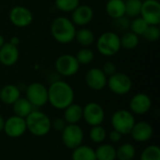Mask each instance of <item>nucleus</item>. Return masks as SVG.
<instances>
[{
	"label": "nucleus",
	"mask_w": 160,
	"mask_h": 160,
	"mask_svg": "<svg viewBox=\"0 0 160 160\" xmlns=\"http://www.w3.org/2000/svg\"><path fill=\"white\" fill-rule=\"evenodd\" d=\"M9 43H11L12 45H14V46H19V44H20V42H21V40H20V38H18V37H16V36H13V37H11V38L9 39V41H8Z\"/></svg>",
	"instance_id": "39"
},
{
	"label": "nucleus",
	"mask_w": 160,
	"mask_h": 160,
	"mask_svg": "<svg viewBox=\"0 0 160 160\" xmlns=\"http://www.w3.org/2000/svg\"><path fill=\"white\" fill-rule=\"evenodd\" d=\"M101 69H102V71L104 72V74H105L108 78H109L110 76H112V75H113L114 73L117 72V67H116V65H115L113 62H112V61H107V62H105Z\"/></svg>",
	"instance_id": "37"
},
{
	"label": "nucleus",
	"mask_w": 160,
	"mask_h": 160,
	"mask_svg": "<svg viewBox=\"0 0 160 160\" xmlns=\"http://www.w3.org/2000/svg\"><path fill=\"white\" fill-rule=\"evenodd\" d=\"M4 126H5V119H4V117L0 114V133L3 132V130H4Z\"/></svg>",
	"instance_id": "40"
},
{
	"label": "nucleus",
	"mask_w": 160,
	"mask_h": 160,
	"mask_svg": "<svg viewBox=\"0 0 160 160\" xmlns=\"http://www.w3.org/2000/svg\"><path fill=\"white\" fill-rule=\"evenodd\" d=\"M82 119L90 127L101 125L105 120V111L98 102H89L82 107Z\"/></svg>",
	"instance_id": "10"
},
{
	"label": "nucleus",
	"mask_w": 160,
	"mask_h": 160,
	"mask_svg": "<svg viewBox=\"0 0 160 160\" xmlns=\"http://www.w3.org/2000/svg\"><path fill=\"white\" fill-rule=\"evenodd\" d=\"M74 40H76L82 47H90L96 41V37L92 30L86 27H82L76 31Z\"/></svg>",
	"instance_id": "24"
},
{
	"label": "nucleus",
	"mask_w": 160,
	"mask_h": 160,
	"mask_svg": "<svg viewBox=\"0 0 160 160\" xmlns=\"http://www.w3.org/2000/svg\"><path fill=\"white\" fill-rule=\"evenodd\" d=\"M77 26L72 21L65 16L53 19L51 23V34L52 38L60 44H69L75 39Z\"/></svg>",
	"instance_id": "2"
},
{
	"label": "nucleus",
	"mask_w": 160,
	"mask_h": 160,
	"mask_svg": "<svg viewBox=\"0 0 160 160\" xmlns=\"http://www.w3.org/2000/svg\"><path fill=\"white\" fill-rule=\"evenodd\" d=\"M130 135L132 139L138 142H146L152 139L154 128L150 123L146 121H139L134 124Z\"/></svg>",
	"instance_id": "17"
},
{
	"label": "nucleus",
	"mask_w": 160,
	"mask_h": 160,
	"mask_svg": "<svg viewBox=\"0 0 160 160\" xmlns=\"http://www.w3.org/2000/svg\"><path fill=\"white\" fill-rule=\"evenodd\" d=\"M3 131L8 137L12 139L22 137L27 131L25 119L16 115L9 116L7 120H5Z\"/></svg>",
	"instance_id": "13"
},
{
	"label": "nucleus",
	"mask_w": 160,
	"mask_h": 160,
	"mask_svg": "<svg viewBox=\"0 0 160 160\" xmlns=\"http://www.w3.org/2000/svg\"><path fill=\"white\" fill-rule=\"evenodd\" d=\"M62 142L68 149H75L82 144L84 133L78 124H68L61 132Z\"/></svg>",
	"instance_id": "9"
},
{
	"label": "nucleus",
	"mask_w": 160,
	"mask_h": 160,
	"mask_svg": "<svg viewBox=\"0 0 160 160\" xmlns=\"http://www.w3.org/2000/svg\"><path fill=\"white\" fill-rule=\"evenodd\" d=\"M136 157V148L132 143L126 142L116 149V159L134 160Z\"/></svg>",
	"instance_id": "27"
},
{
	"label": "nucleus",
	"mask_w": 160,
	"mask_h": 160,
	"mask_svg": "<svg viewBox=\"0 0 160 160\" xmlns=\"http://www.w3.org/2000/svg\"><path fill=\"white\" fill-rule=\"evenodd\" d=\"M6 42V40H5V38H4V36L2 35V34H0V48L3 46V44Z\"/></svg>",
	"instance_id": "41"
},
{
	"label": "nucleus",
	"mask_w": 160,
	"mask_h": 160,
	"mask_svg": "<svg viewBox=\"0 0 160 160\" xmlns=\"http://www.w3.org/2000/svg\"><path fill=\"white\" fill-rule=\"evenodd\" d=\"M132 80L123 72H116L110 76L107 80V86L110 91L117 96L128 95L132 89Z\"/></svg>",
	"instance_id": "7"
},
{
	"label": "nucleus",
	"mask_w": 160,
	"mask_h": 160,
	"mask_svg": "<svg viewBox=\"0 0 160 160\" xmlns=\"http://www.w3.org/2000/svg\"><path fill=\"white\" fill-rule=\"evenodd\" d=\"M140 16L148 25L160 24V3L158 0L142 1Z\"/></svg>",
	"instance_id": "12"
},
{
	"label": "nucleus",
	"mask_w": 160,
	"mask_h": 160,
	"mask_svg": "<svg viewBox=\"0 0 160 160\" xmlns=\"http://www.w3.org/2000/svg\"><path fill=\"white\" fill-rule=\"evenodd\" d=\"M0 90H1V85H0Z\"/></svg>",
	"instance_id": "43"
},
{
	"label": "nucleus",
	"mask_w": 160,
	"mask_h": 160,
	"mask_svg": "<svg viewBox=\"0 0 160 160\" xmlns=\"http://www.w3.org/2000/svg\"><path fill=\"white\" fill-rule=\"evenodd\" d=\"M120 41L121 48L125 50H134L140 43V37L128 30L123 33V35L120 37Z\"/></svg>",
	"instance_id": "26"
},
{
	"label": "nucleus",
	"mask_w": 160,
	"mask_h": 160,
	"mask_svg": "<svg viewBox=\"0 0 160 160\" xmlns=\"http://www.w3.org/2000/svg\"><path fill=\"white\" fill-rule=\"evenodd\" d=\"M96 46L101 55L106 57L114 56L122 49L120 36L115 31H106L97 38Z\"/></svg>",
	"instance_id": "4"
},
{
	"label": "nucleus",
	"mask_w": 160,
	"mask_h": 160,
	"mask_svg": "<svg viewBox=\"0 0 160 160\" xmlns=\"http://www.w3.org/2000/svg\"><path fill=\"white\" fill-rule=\"evenodd\" d=\"M136 123L134 114L125 109L115 111L111 117V124L114 130L120 132L122 135H128Z\"/></svg>",
	"instance_id": "5"
},
{
	"label": "nucleus",
	"mask_w": 160,
	"mask_h": 160,
	"mask_svg": "<svg viewBox=\"0 0 160 160\" xmlns=\"http://www.w3.org/2000/svg\"><path fill=\"white\" fill-rule=\"evenodd\" d=\"M112 26L117 31L122 32V33H125V32L128 31L129 30V27H130L129 18L127 17V16H123V17L114 19L113 20V22H112Z\"/></svg>",
	"instance_id": "35"
},
{
	"label": "nucleus",
	"mask_w": 160,
	"mask_h": 160,
	"mask_svg": "<svg viewBox=\"0 0 160 160\" xmlns=\"http://www.w3.org/2000/svg\"><path fill=\"white\" fill-rule=\"evenodd\" d=\"M11 106L14 115L24 119L31 113L33 110H35L33 105L26 99V98H22V97L18 100H16Z\"/></svg>",
	"instance_id": "22"
},
{
	"label": "nucleus",
	"mask_w": 160,
	"mask_h": 160,
	"mask_svg": "<svg viewBox=\"0 0 160 160\" xmlns=\"http://www.w3.org/2000/svg\"><path fill=\"white\" fill-rule=\"evenodd\" d=\"M147 41L156 42L160 38V28L159 25H148L144 34L142 36Z\"/></svg>",
	"instance_id": "34"
},
{
	"label": "nucleus",
	"mask_w": 160,
	"mask_h": 160,
	"mask_svg": "<svg viewBox=\"0 0 160 160\" xmlns=\"http://www.w3.org/2000/svg\"><path fill=\"white\" fill-rule=\"evenodd\" d=\"M107 131L101 125L91 127V129L89 131V139L94 143L101 144L107 139Z\"/></svg>",
	"instance_id": "30"
},
{
	"label": "nucleus",
	"mask_w": 160,
	"mask_h": 160,
	"mask_svg": "<svg viewBox=\"0 0 160 160\" xmlns=\"http://www.w3.org/2000/svg\"><path fill=\"white\" fill-rule=\"evenodd\" d=\"M21 98V89L15 84H6L1 87L0 100L6 105H12Z\"/></svg>",
	"instance_id": "19"
},
{
	"label": "nucleus",
	"mask_w": 160,
	"mask_h": 160,
	"mask_svg": "<svg viewBox=\"0 0 160 160\" xmlns=\"http://www.w3.org/2000/svg\"><path fill=\"white\" fill-rule=\"evenodd\" d=\"M97 160H116V148L110 143H102L96 150Z\"/></svg>",
	"instance_id": "25"
},
{
	"label": "nucleus",
	"mask_w": 160,
	"mask_h": 160,
	"mask_svg": "<svg viewBox=\"0 0 160 160\" xmlns=\"http://www.w3.org/2000/svg\"><path fill=\"white\" fill-rule=\"evenodd\" d=\"M8 19L14 26L24 28L33 22L34 15L28 8L18 5L11 8L8 13Z\"/></svg>",
	"instance_id": "11"
},
{
	"label": "nucleus",
	"mask_w": 160,
	"mask_h": 160,
	"mask_svg": "<svg viewBox=\"0 0 160 160\" xmlns=\"http://www.w3.org/2000/svg\"><path fill=\"white\" fill-rule=\"evenodd\" d=\"M80 65H89L95 58V52L90 47H82L75 54Z\"/></svg>",
	"instance_id": "29"
},
{
	"label": "nucleus",
	"mask_w": 160,
	"mask_h": 160,
	"mask_svg": "<svg viewBox=\"0 0 160 160\" xmlns=\"http://www.w3.org/2000/svg\"><path fill=\"white\" fill-rule=\"evenodd\" d=\"M94 19V9L89 5H79L72 12L70 20L76 26L84 27Z\"/></svg>",
	"instance_id": "16"
},
{
	"label": "nucleus",
	"mask_w": 160,
	"mask_h": 160,
	"mask_svg": "<svg viewBox=\"0 0 160 160\" xmlns=\"http://www.w3.org/2000/svg\"><path fill=\"white\" fill-rule=\"evenodd\" d=\"M72 160H97L95 149L89 145L82 144L72 150L71 154Z\"/></svg>",
	"instance_id": "23"
},
{
	"label": "nucleus",
	"mask_w": 160,
	"mask_h": 160,
	"mask_svg": "<svg viewBox=\"0 0 160 160\" xmlns=\"http://www.w3.org/2000/svg\"><path fill=\"white\" fill-rule=\"evenodd\" d=\"M74 98L72 86L65 81H54L48 87V102L56 110H65L74 102Z\"/></svg>",
	"instance_id": "1"
},
{
	"label": "nucleus",
	"mask_w": 160,
	"mask_h": 160,
	"mask_svg": "<svg viewBox=\"0 0 160 160\" xmlns=\"http://www.w3.org/2000/svg\"><path fill=\"white\" fill-rule=\"evenodd\" d=\"M25 98L35 109L41 108L48 103V88L43 83L32 82L25 88Z\"/></svg>",
	"instance_id": "6"
},
{
	"label": "nucleus",
	"mask_w": 160,
	"mask_h": 160,
	"mask_svg": "<svg viewBox=\"0 0 160 160\" xmlns=\"http://www.w3.org/2000/svg\"><path fill=\"white\" fill-rule=\"evenodd\" d=\"M152 108V99L145 93L134 95L129 101V111L133 114L142 115L147 113Z\"/></svg>",
	"instance_id": "15"
},
{
	"label": "nucleus",
	"mask_w": 160,
	"mask_h": 160,
	"mask_svg": "<svg viewBox=\"0 0 160 160\" xmlns=\"http://www.w3.org/2000/svg\"><path fill=\"white\" fill-rule=\"evenodd\" d=\"M140 160H160V148L158 145L145 147L141 154Z\"/></svg>",
	"instance_id": "33"
},
{
	"label": "nucleus",
	"mask_w": 160,
	"mask_h": 160,
	"mask_svg": "<svg viewBox=\"0 0 160 160\" xmlns=\"http://www.w3.org/2000/svg\"><path fill=\"white\" fill-rule=\"evenodd\" d=\"M86 85L94 91H101L107 86L108 77L104 74L101 68H90L84 77Z\"/></svg>",
	"instance_id": "14"
},
{
	"label": "nucleus",
	"mask_w": 160,
	"mask_h": 160,
	"mask_svg": "<svg viewBox=\"0 0 160 160\" xmlns=\"http://www.w3.org/2000/svg\"><path fill=\"white\" fill-rule=\"evenodd\" d=\"M142 1H146V0H142Z\"/></svg>",
	"instance_id": "42"
},
{
	"label": "nucleus",
	"mask_w": 160,
	"mask_h": 160,
	"mask_svg": "<svg viewBox=\"0 0 160 160\" xmlns=\"http://www.w3.org/2000/svg\"><path fill=\"white\" fill-rule=\"evenodd\" d=\"M142 5V0H125L126 16L132 19L140 16Z\"/></svg>",
	"instance_id": "28"
},
{
	"label": "nucleus",
	"mask_w": 160,
	"mask_h": 160,
	"mask_svg": "<svg viewBox=\"0 0 160 160\" xmlns=\"http://www.w3.org/2000/svg\"><path fill=\"white\" fill-rule=\"evenodd\" d=\"M106 13L112 20L126 16L125 0H108L105 6Z\"/></svg>",
	"instance_id": "20"
},
{
	"label": "nucleus",
	"mask_w": 160,
	"mask_h": 160,
	"mask_svg": "<svg viewBox=\"0 0 160 160\" xmlns=\"http://www.w3.org/2000/svg\"><path fill=\"white\" fill-rule=\"evenodd\" d=\"M51 119L43 112L35 109L25 118L26 129L36 137L46 136L52 129Z\"/></svg>",
	"instance_id": "3"
},
{
	"label": "nucleus",
	"mask_w": 160,
	"mask_h": 160,
	"mask_svg": "<svg viewBox=\"0 0 160 160\" xmlns=\"http://www.w3.org/2000/svg\"><path fill=\"white\" fill-rule=\"evenodd\" d=\"M147 27H148L147 22L141 16L135 17V18H133L132 21H130L129 30L131 32H133L134 34L138 35L139 37H142L144 34Z\"/></svg>",
	"instance_id": "32"
},
{
	"label": "nucleus",
	"mask_w": 160,
	"mask_h": 160,
	"mask_svg": "<svg viewBox=\"0 0 160 160\" xmlns=\"http://www.w3.org/2000/svg\"><path fill=\"white\" fill-rule=\"evenodd\" d=\"M20 57V52L17 46L11 43L5 42L0 48V64L4 67L14 66Z\"/></svg>",
	"instance_id": "18"
},
{
	"label": "nucleus",
	"mask_w": 160,
	"mask_h": 160,
	"mask_svg": "<svg viewBox=\"0 0 160 160\" xmlns=\"http://www.w3.org/2000/svg\"><path fill=\"white\" fill-rule=\"evenodd\" d=\"M67 125H68L67 122L62 117H57V118L53 119L52 121H51V128L58 132H62L64 130V128L67 127Z\"/></svg>",
	"instance_id": "36"
},
{
	"label": "nucleus",
	"mask_w": 160,
	"mask_h": 160,
	"mask_svg": "<svg viewBox=\"0 0 160 160\" xmlns=\"http://www.w3.org/2000/svg\"><path fill=\"white\" fill-rule=\"evenodd\" d=\"M122 134L120 133V132H118V131H116V130H114V129H112L110 133H109V139H110V141L112 142H113V143H117V142H119L121 140H122Z\"/></svg>",
	"instance_id": "38"
},
{
	"label": "nucleus",
	"mask_w": 160,
	"mask_h": 160,
	"mask_svg": "<svg viewBox=\"0 0 160 160\" xmlns=\"http://www.w3.org/2000/svg\"><path fill=\"white\" fill-rule=\"evenodd\" d=\"M54 66L57 73L63 77H72L76 75L81 67L75 55L70 53H63L59 55L55 60Z\"/></svg>",
	"instance_id": "8"
},
{
	"label": "nucleus",
	"mask_w": 160,
	"mask_h": 160,
	"mask_svg": "<svg viewBox=\"0 0 160 160\" xmlns=\"http://www.w3.org/2000/svg\"><path fill=\"white\" fill-rule=\"evenodd\" d=\"M80 4V0H54L56 8L65 13H71Z\"/></svg>",
	"instance_id": "31"
},
{
	"label": "nucleus",
	"mask_w": 160,
	"mask_h": 160,
	"mask_svg": "<svg viewBox=\"0 0 160 160\" xmlns=\"http://www.w3.org/2000/svg\"><path fill=\"white\" fill-rule=\"evenodd\" d=\"M63 118L67 124H78L82 119V107L73 102L64 110Z\"/></svg>",
	"instance_id": "21"
}]
</instances>
